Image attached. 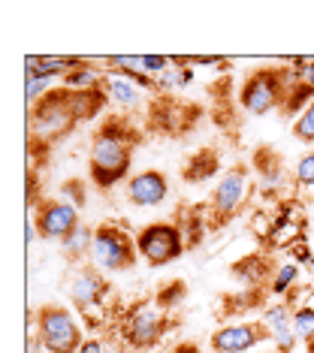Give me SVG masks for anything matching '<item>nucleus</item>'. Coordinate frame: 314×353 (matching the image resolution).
Listing matches in <instances>:
<instances>
[{
	"instance_id": "obj_1",
	"label": "nucleus",
	"mask_w": 314,
	"mask_h": 353,
	"mask_svg": "<svg viewBox=\"0 0 314 353\" xmlns=\"http://www.w3.org/2000/svg\"><path fill=\"white\" fill-rule=\"evenodd\" d=\"M142 142V130L127 115H109L91 136L88 148V175L100 190L115 188L127 179L133 163V151Z\"/></svg>"
},
{
	"instance_id": "obj_2",
	"label": "nucleus",
	"mask_w": 314,
	"mask_h": 353,
	"mask_svg": "<svg viewBox=\"0 0 314 353\" xmlns=\"http://www.w3.org/2000/svg\"><path fill=\"white\" fill-rule=\"evenodd\" d=\"M79 124L76 112L70 106V91L67 88H52L46 97H39L28 112V133L30 145H55L58 139L72 133V127Z\"/></svg>"
},
{
	"instance_id": "obj_3",
	"label": "nucleus",
	"mask_w": 314,
	"mask_h": 353,
	"mask_svg": "<svg viewBox=\"0 0 314 353\" xmlns=\"http://www.w3.org/2000/svg\"><path fill=\"white\" fill-rule=\"evenodd\" d=\"M175 326L173 311H164L157 299H139L127 311H118V332L133 350H151Z\"/></svg>"
},
{
	"instance_id": "obj_4",
	"label": "nucleus",
	"mask_w": 314,
	"mask_h": 353,
	"mask_svg": "<svg viewBox=\"0 0 314 353\" xmlns=\"http://www.w3.org/2000/svg\"><path fill=\"white\" fill-rule=\"evenodd\" d=\"M293 67H260L245 76L239 88V103L248 115H269L275 109H284Z\"/></svg>"
},
{
	"instance_id": "obj_5",
	"label": "nucleus",
	"mask_w": 314,
	"mask_h": 353,
	"mask_svg": "<svg viewBox=\"0 0 314 353\" xmlns=\"http://www.w3.org/2000/svg\"><path fill=\"white\" fill-rule=\"evenodd\" d=\"M136 236L121 230L118 223H100L94 227V245H91V266L100 269L103 275H115V272H130L136 266Z\"/></svg>"
},
{
	"instance_id": "obj_6",
	"label": "nucleus",
	"mask_w": 314,
	"mask_h": 353,
	"mask_svg": "<svg viewBox=\"0 0 314 353\" xmlns=\"http://www.w3.org/2000/svg\"><path fill=\"white\" fill-rule=\"evenodd\" d=\"M67 296L72 302V308L82 317H88V323L97 326L100 320H109L106 311V296H109V281L100 269L94 266H72V272L63 281Z\"/></svg>"
},
{
	"instance_id": "obj_7",
	"label": "nucleus",
	"mask_w": 314,
	"mask_h": 353,
	"mask_svg": "<svg viewBox=\"0 0 314 353\" xmlns=\"http://www.w3.org/2000/svg\"><path fill=\"white\" fill-rule=\"evenodd\" d=\"M248 194H251V170L245 163L230 166L221 175L217 188L208 196V212L203 214L208 230H221L224 223H230V218H236V212L245 205Z\"/></svg>"
},
{
	"instance_id": "obj_8",
	"label": "nucleus",
	"mask_w": 314,
	"mask_h": 353,
	"mask_svg": "<svg viewBox=\"0 0 314 353\" xmlns=\"http://www.w3.org/2000/svg\"><path fill=\"white\" fill-rule=\"evenodd\" d=\"M37 339L46 353H79L82 350V329L63 305H43L37 311Z\"/></svg>"
},
{
	"instance_id": "obj_9",
	"label": "nucleus",
	"mask_w": 314,
	"mask_h": 353,
	"mask_svg": "<svg viewBox=\"0 0 314 353\" xmlns=\"http://www.w3.org/2000/svg\"><path fill=\"white\" fill-rule=\"evenodd\" d=\"M136 248H139V256H145L151 266H169L188 251L179 223H148V227H142L136 232Z\"/></svg>"
},
{
	"instance_id": "obj_10",
	"label": "nucleus",
	"mask_w": 314,
	"mask_h": 353,
	"mask_svg": "<svg viewBox=\"0 0 314 353\" xmlns=\"http://www.w3.org/2000/svg\"><path fill=\"white\" fill-rule=\"evenodd\" d=\"M79 208L63 199H39L37 205V232L46 242H63L79 227Z\"/></svg>"
},
{
	"instance_id": "obj_11",
	"label": "nucleus",
	"mask_w": 314,
	"mask_h": 353,
	"mask_svg": "<svg viewBox=\"0 0 314 353\" xmlns=\"http://www.w3.org/2000/svg\"><path fill=\"white\" fill-rule=\"evenodd\" d=\"M263 341H272L263 320H257V323H224V326H217L212 332V339H208L215 353H248Z\"/></svg>"
},
{
	"instance_id": "obj_12",
	"label": "nucleus",
	"mask_w": 314,
	"mask_h": 353,
	"mask_svg": "<svg viewBox=\"0 0 314 353\" xmlns=\"http://www.w3.org/2000/svg\"><path fill=\"white\" fill-rule=\"evenodd\" d=\"M169 196V181L160 170H142L127 181V199L139 208L160 205Z\"/></svg>"
},
{
	"instance_id": "obj_13",
	"label": "nucleus",
	"mask_w": 314,
	"mask_h": 353,
	"mask_svg": "<svg viewBox=\"0 0 314 353\" xmlns=\"http://www.w3.org/2000/svg\"><path fill=\"white\" fill-rule=\"evenodd\" d=\"M260 320H263V326L269 329V335H272V341H275L278 353H293V347L300 344L296 329H293V308H290L287 302L266 305Z\"/></svg>"
},
{
	"instance_id": "obj_14",
	"label": "nucleus",
	"mask_w": 314,
	"mask_h": 353,
	"mask_svg": "<svg viewBox=\"0 0 314 353\" xmlns=\"http://www.w3.org/2000/svg\"><path fill=\"white\" fill-rule=\"evenodd\" d=\"M275 272H278V263L272 260V256L248 254V256H242L236 266H233V278H239L242 287H263V290H269Z\"/></svg>"
},
{
	"instance_id": "obj_15",
	"label": "nucleus",
	"mask_w": 314,
	"mask_h": 353,
	"mask_svg": "<svg viewBox=\"0 0 314 353\" xmlns=\"http://www.w3.org/2000/svg\"><path fill=\"white\" fill-rule=\"evenodd\" d=\"M103 91H106L109 103H118L121 109H142L145 103V91L139 85H133L127 76L109 73L106 70V82H103Z\"/></svg>"
},
{
	"instance_id": "obj_16",
	"label": "nucleus",
	"mask_w": 314,
	"mask_h": 353,
	"mask_svg": "<svg viewBox=\"0 0 314 353\" xmlns=\"http://www.w3.org/2000/svg\"><path fill=\"white\" fill-rule=\"evenodd\" d=\"M254 172L260 179L263 190H275L281 181H284V157L278 154L275 148L260 145L254 151Z\"/></svg>"
},
{
	"instance_id": "obj_17",
	"label": "nucleus",
	"mask_w": 314,
	"mask_h": 353,
	"mask_svg": "<svg viewBox=\"0 0 314 353\" xmlns=\"http://www.w3.org/2000/svg\"><path fill=\"white\" fill-rule=\"evenodd\" d=\"M221 172V154L217 148H199L197 154H190V160L184 163L181 170V179L188 184H206L208 179Z\"/></svg>"
},
{
	"instance_id": "obj_18",
	"label": "nucleus",
	"mask_w": 314,
	"mask_h": 353,
	"mask_svg": "<svg viewBox=\"0 0 314 353\" xmlns=\"http://www.w3.org/2000/svg\"><path fill=\"white\" fill-rule=\"evenodd\" d=\"M91 245H94V230L85 227V223H79V227L61 242V251H63V256H67L70 263H76L79 266V263L85 260V254L91 256Z\"/></svg>"
},
{
	"instance_id": "obj_19",
	"label": "nucleus",
	"mask_w": 314,
	"mask_h": 353,
	"mask_svg": "<svg viewBox=\"0 0 314 353\" xmlns=\"http://www.w3.org/2000/svg\"><path fill=\"white\" fill-rule=\"evenodd\" d=\"M296 278H300V269H296L293 263H281L275 278H272V284H269V293L272 296H290V290L296 287Z\"/></svg>"
},
{
	"instance_id": "obj_20",
	"label": "nucleus",
	"mask_w": 314,
	"mask_h": 353,
	"mask_svg": "<svg viewBox=\"0 0 314 353\" xmlns=\"http://www.w3.org/2000/svg\"><path fill=\"white\" fill-rule=\"evenodd\" d=\"M293 329H296V339H300L302 344L314 339V308L311 305L293 308Z\"/></svg>"
},
{
	"instance_id": "obj_21",
	"label": "nucleus",
	"mask_w": 314,
	"mask_h": 353,
	"mask_svg": "<svg viewBox=\"0 0 314 353\" xmlns=\"http://www.w3.org/2000/svg\"><path fill=\"white\" fill-rule=\"evenodd\" d=\"M184 293H188V287H184V281H169V284H164V290H157V305L164 311H173L175 305H179L184 299Z\"/></svg>"
},
{
	"instance_id": "obj_22",
	"label": "nucleus",
	"mask_w": 314,
	"mask_h": 353,
	"mask_svg": "<svg viewBox=\"0 0 314 353\" xmlns=\"http://www.w3.org/2000/svg\"><path fill=\"white\" fill-rule=\"evenodd\" d=\"M293 136L302 145H314V103L293 121Z\"/></svg>"
},
{
	"instance_id": "obj_23",
	"label": "nucleus",
	"mask_w": 314,
	"mask_h": 353,
	"mask_svg": "<svg viewBox=\"0 0 314 353\" xmlns=\"http://www.w3.org/2000/svg\"><path fill=\"white\" fill-rule=\"evenodd\" d=\"M82 188H85V184L79 181V179L63 181L61 184V199H63V203H70V205H76V208H82L88 203V196L82 194Z\"/></svg>"
},
{
	"instance_id": "obj_24",
	"label": "nucleus",
	"mask_w": 314,
	"mask_h": 353,
	"mask_svg": "<svg viewBox=\"0 0 314 353\" xmlns=\"http://www.w3.org/2000/svg\"><path fill=\"white\" fill-rule=\"evenodd\" d=\"M296 184L300 188H314V151L300 157V163H296Z\"/></svg>"
},
{
	"instance_id": "obj_25",
	"label": "nucleus",
	"mask_w": 314,
	"mask_h": 353,
	"mask_svg": "<svg viewBox=\"0 0 314 353\" xmlns=\"http://www.w3.org/2000/svg\"><path fill=\"white\" fill-rule=\"evenodd\" d=\"M293 70L305 85L314 88V58H293Z\"/></svg>"
},
{
	"instance_id": "obj_26",
	"label": "nucleus",
	"mask_w": 314,
	"mask_h": 353,
	"mask_svg": "<svg viewBox=\"0 0 314 353\" xmlns=\"http://www.w3.org/2000/svg\"><path fill=\"white\" fill-rule=\"evenodd\" d=\"M166 353H203V350H199L197 341H179L173 350H166Z\"/></svg>"
},
{
	"instance_id": "obj_27",
	"label": "nucleus",
	"mask_w": 314,
	"mask_h": 353,
	"mask_svg": "<svg viewBox=\"0 0 314 353\" xmlns=\"http://www.w3.org/2000/svg\"><path fill=\"white\" fill-rule=\"evenodd\" d=\"M79 353H103V341H100V339H88Z\"/></svg>"
},
{
	"instance_id": "obj_28",
	"label": "nucleus",
	"mask_w": 314,
	"mask_h": 353,
	"mask_svg": "<svg viewBox=\"0 0 314 353\" xmlns=\"http://www.w3.org/2000/svg\"><path fill=\"white\" fill-rule=\"evenodd\" d=\"M305 353H314V339H311V341H305Z\"/></svg>"
},
{
	"instance_id": "obj_29",
	"label": "nucleus",
	"mask_w": 314,
	"mask_h": 353,
	"mask_svg": "<svg viewBox=\"0 0 314 353\" xmlns=\"http://www.w3.org/2000/svg\"><path fill=\"white\" fill-rule=\"evenodd\" d=\"M311 308H314V302H311Z\"/></svg>"
}]
</instances>
